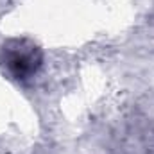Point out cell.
Listing matches in <instances>:
<instances>
[{"label": "cell", "mask_w": 154, "mask_h": 154, "mask_svg": "<svg viewBox=\"0 0 154 154\" xmlns=\"http://www.w3.org/2000/svg\"><path fill=\"white\" fill-rule=\"evenodd\" d=\"M43 61V48L31 38H9L0 45V68L14 81L25 82L38 75Z\"/></svg>", "instance_id": "1"}]
</instances>
